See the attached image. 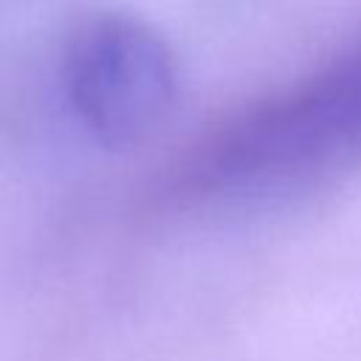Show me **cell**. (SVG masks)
Instances as JSON below:
<instances>
[{
  "label": "cell",
  "mask_w": 361,
  "mask_h": 361,
  "mask_svg": "<svg viewBox=\"0 0 361 361\" xmlns=\"http://www.w3.org/2000/svg\"><path fill=\"white\" fill-rule=\"evenodd\" d=\"M65 90L90 135L107 147H127L169 116L178 90L175 59L147 23L99 14L68 45Z\"/></svg>",
  "instance_id": "6da1fadb"
}]
</instances>
